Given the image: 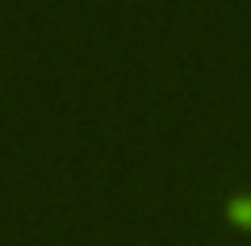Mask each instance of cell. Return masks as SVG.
Returning <instances> with one entry per match:
<instances>
[{
	"instance_id": "1",
	"label": "cell",
	"mask_w": 251,
	"mask_h": 246,
	"mask_svg": "<svg viewBox=\"0 0 251 246\" xmlns=\"http://www.w3.org/2000/svg\"><path fill=\"white\" fill-rule=\"evenodd\" d=\"M226 221L234 229H251V192H234L226 201Z\"/></svg>"
}]
</instances>
